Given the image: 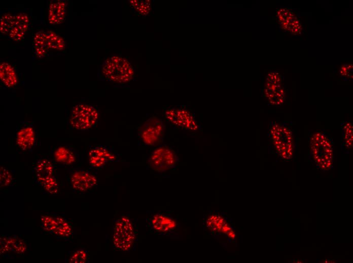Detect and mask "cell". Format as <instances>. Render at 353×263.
Masks as SVG:
<instances>
[{"instance_id":"11","label":"cell","mask_w":353,"mask_h":263,"mask_svg":"<svg viewBox=\"0 0 353 263\" xmlns=\"http://www.w3.org/2000/svg\"><path fill=\"white\" fill-rule=\"evenodd\" d=\"M67 3L64 0H54L50 2L48 7V21L51 25L63 22L66 16Z\"/></svg>"},{"instance_id":"25","label":"cell","mask_w":353,"mask_h":263,"mask_svg":"<svg viewBox=\"0 0 353 263\" xmlns=\"http://www.w3.org/2000/svg\"><path fill=\"white\" fill-rule=\"evenodd\" d=\"M87 259V252L83 249L77 251L70 259V262L84 263Z\"/></svg>"},{"instance_id":"19","label":"cell","mask_w":353,"mask_h":263,"mask_svg":"<svg viewBox=\"0 0 353 263\" xmlns=\"http://www.w3.org/2000/svg\"><path fill=\"white\" fill-rule=\"evenodd\" d=\"M54 156L57 161L65 164H70L75 161L74 153L66 147H60L55 152Z\"/></svg>"},{"instance_id":"7","label":"cell","mask_w":353,"mask_h":263,"mask_svg":"<svg viewBox=\"0 0 353 263\" xmlns=\"http://www.w3.org/2000/svg\"><path fill=\"white\" fill-rule=\"evenodd\" d=\"M88 155L90 165L96 169L101 168L116 159L115 154L109 148L104 146H97L92 148Z\"/></svg>"},{"instance_id":"13","label":"cell","mask_w":353,"mask_h":263,"mask_svg":"<svg viewBox=\"0 0 353 263\" xmlns=\"http://www.w3.org/2000/svg\"><path fill=\"white\" fill-rule=\"evenodd\" d=\"M207 227L211 231L227 235L231 239L235 237V234L227 221L221 216L211 215L206 221Z\"/></svg>"},{"instance_id":"15","label":"cell","mask_w":353,"mask_h":263,"mask_svg":"<svg viewBox=\"0 0 353 263\" xmlns=\"http://www.w3.org/2000/svg\"><path fill=\"white\" fill-rule=\"evenodd\" d=\"M0 78L2 82L8 87H13L17 83V77L14 68L7 62L1 63Z\"/></svg>"},{"instance_id":"1","label":"cell","mask_w":353,"mask_h":263,"mask_svg":"<svg viewBox=\"0 0 353 263\" xmlns=\"http://www.w3.org/2000/svg\"><path fill=\"white\" fill-rule=\"evenodd\" d=\"M100 72L105 79L122 84L129 82L133 78L135 69L126 58L113 55L103 61Z\"/></svg>"},{"instance_id":"24","label":"cell","mask_w":353,"mask_h":263,"mask_svg":"<svg viewBox=\"0 0 353 263\" xmlns=\"http://www.w3.org/2000/svg\"><path fill=\"white\" fill-rule=\"evenodd\" d=\"M41 224L43 228L50 233H54L56 226V220L55 217L49 215H44L42 217Z\"/></svg>"},{"instance_id":"27","label":"cell","mask_w":353,"mask_h":263,"mask_svg":"<svg viewBox=\"0 0 353 263\" xmlns=\"http://www.w3.org/2000/svg\"><path fill=\"white\" fill-rule=\"evenodd\" d=\"M340 74L344 77L351 79L352 78V64L342 65L340 68Z\"/></svg>"},{"instance_id":"16","label":"cell","mask_w":353,"mask_h":263,"mask_svg":"<svg viewBox=\"0 0 353 263\" xmlns=\"http://www.w3.org/2000/svg\"><path fill=\"white\" fill-rule=\"evenodd\" d=\"M34 54L38 58H43L48 51L47 45L46 31L40 30L37 32L33 39Z\"/></svg>"},{"instance_id":"6","label":"cell","mask_w":353,"mask_h":263,"mask_svg":"<svg viewBox=\"0 0 353 263\" xmlns=\"http://www.w3.org/2000/svg\"><path fill=\"white\" fill-rule=\"evenodd\" d=\"M165 116L170 123L184 129L193 131L199 129L195 119L187 110L171 108L166 111Z\"/></svg>"},{"instance_id":"3","label":"cell","mask_w":353,"mask_h":263,"mask_svg":"<svg viewBox=\"0 0 353 263\" xmlns=\"http://www.w3.org/2000/svg\"><path fill=\"white\" fill-rule=\"evenodd\" d=\"M98 118V112L93 106L79 104L73 108L69 122L75 129L85 130L94 126Z\"/></svg>"},{"instance_id":"17","label":"cell","mask_w":353,"mask_h":263,"mask_svg":"<svg viewBox=\"0 0 353 263\" xmlns=\"http://www.w3.org/2000/svg\"><path fill=\"white\" fill-rule=\"evenodd\" d=\"M34 170L37 181L53 176L52 165L47 159H42L38 162Z\"/></svg>"},{"instance_id":"2","label":"cell","mask_w":353,"mask_h":263,"mask_svg":"<svg viewBox=\"0 0 353 263\" xmlns=\"http://www.w3.org/2000/svg\"><path fill=\"white\" fill-rule=\"evenodd\" d=\"M135 238L133 224L129 218L122 216L114 225L113 240L115 247L122 251L131 249Z\"/></svg>"},{"instance_id":"10","label":"cell","mask_w":353,"mask_h":263,"mask_svg":"<svg viewBox=\"0 0 353 263\" xmlns=\"http://www.w3.org/2000/svg\"><path fill=\"white\" fill-rule=\"evenodd\" d=\"M150 228L158 233H167L176 227L175 221L169 215L158 213L152 215L148 221Z\"/></svg>"},{"instance_id":"21","label":"cell","mask_w":353,"mask_h":263,"mask_svg":"<svg viewBox=\"0 0 353 263\" xmlns=\"http://www.w3.org/2000/svg\"><path fill=\"white\" fill-rule=\"evenodd\" d=\"M56 226L54 234L60 237H67L72 233V230L69 224L60 216L55 217Z\"/></svg>"},{"instance_id":"5","label":"cell","mask_w":353,"mask_h":263,"mask_svg":"<svg viewBox=\"0 0 353 263\" xmlns=\"http://www.w3.org/2000/svg\"><path fill=\"white\" fill-rule=\"evenodd\" d=\"M164 126L162 121L156 117H151L141 126L139 136L147 145L153 146L163 138Z\"/></svg>"},{"instance_id":"8","label":"cell","mask_w":353,"mask_h":263,"mask_svg":"<svg viewBox=\"0 0 353 263\" xmlns=\"http://www.w3.org/2000/svg\"><path fill=\"white\" fill-rule=\"evenodd\" d=\"M276 15L280 26L293 34H297L302 30L299 19L290 9L280 8L277 10Z\"/></svg>"},{"instance_id":"26","label":"cell","mask_w":353,"mask_h":263,"mask_svg":"<svg viewBox=\"0 0 353 263\" xmlns=\"http://www.w3.org/2000/svg\"><path fill=\"white\" fill-rule=\"evenodd\" d=\"M0 176L1 186H6L11 183L12 180V176L6 168L4 167L1 168Z\"/></svg>"},{"instance_id":"22","label":"cell","mask_w":353,"mask_h":263,"mask_svg":"<svg viewBox=\"0 0 353 263\" xmlns=\"http://www.w3.org/2000/svg\"><path fill=\"white\" fill-rule=\"evenodd\" d=\"M15 20V15L11 14L3 15L0 20V32L3 34L8 35L11 30Z\"/></svg>"},{"instance_id":"20","label":"cell","mask_w":353,"mask_h":263,"mask_svg":"<svg viewBox=\"0 0 353 263\" xmlns=\"http://www.w3.org/2000/svg\"><path fill=\"white\" fill-rule=\"evenodd\" d=\"M128 3L132 11L137 15L145 16L151 11V4L150 1L131 0L129 1Z\"/></svg>"},{"instance_id":"23","label":"cell","mask_w":353,"mask_h":263,"mask_svg":"<svg viewBox=\"0 0 353 263\" xmlns=\"http://www.w3.org/2000/svg\"><path fill=\"white\" fill-rule=\"evenodd\" d=\"M38 182L49 193L54 194L58 192V184L53 176L39 180Z\"/></svg>"},{"instance_id":"18","label":"cell","mask_w":353,"mask_h":263,"mask_svg":"<svg viewBox=\"0 0 353 263\" xmlns=\"http://www.w3.org/2000/svg\"><path fill=\"white\" fill-rule=\"evenodd\" d=\"M47 45L49 50H63L65 47L64 39L53 31H46Z\"/></svg>"},{"instance_id":"14","label":"cell","mask_w":353,"mask_h":263,"mask_svg":"<svg viewBox=\"0 0 353 263\" xmlns=\"http://www.w3.org/2000/svg\"><path fill=\"white\" fill-rule=\"evenodd\" d=\"M35 139L34 130L31 126H24L18 132L16 135V144L23 150H27L32 148Z\"/></svg>"},{"instance_id":"9","label":"cell","mask_w":353,"mask_h":263,"mask_svg":"<svg viewBox=\"0 0 353 263\" xmlns=\"http://www.w3.org/2000/svg\"><path fill=\"white\" fill-rule=\"evenodd\" d=\"M73 188L80 192H85L97 184L96 178L89 172L81 170L74 172L71 177Z\"/></svg>"},{"instance_id":"12","label":"cell","mask_w":353,"mask_h":263,"mask_svg":"<svg viewBox=\"0 0 353 263\" xmlns=\"http://www.w3.org/2000/svg\"><path fill=\"white\" fill-rule=\"evenodd\" d=\"M29 25V19L24 13L15 15L13 27L8 34L9 37L15 41H19L24 37Z\"/></svg>"},{"instance_id":"4","label":"cell","mask_w":353,"mask_h":263,"mask_svg":"<svg viewBox=\"0 0 353 263\" xmlns=\"http://www.w3.org/2000/svg\"><path fill=\"white\" fill-rule=\"evenodd\" d=\"M178 161V158L172 149L165 146H161L151 154L148 164L153 170L160 172L173 168Z\"/></svg>"}]
</instances>
